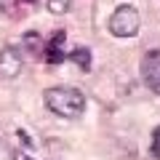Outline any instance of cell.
Wrapping results in <instances>:
<instances>
[{
	"label": "cell",
	"mask_w": 160,
	"mask_h": 160,
	"mask_svg": "<svg viewBox=\"0 0 160 160\" xmlns=\"http://www.w3.org/2000/svg\"><path fill=\"white\" fill-rule=\"evenodd\" d=\"M22 69H24V56H22L19 48L8 46V48L0 51V78L11 80V78H16Z\"/></svg>",
	"instance_id": "3"
},
{
	"label": "cell",
	"mask_w": 160,
	"mask_h": 160,
	"mask_svg": "<svg viewBox=\"0 0 160 160\" xmlns=\"http://www.w3.org/2000/svg\"><path fill=\"white\" fill-rule=\"evenodd\" d=\"M109 32L115 38H133L139 32V11L133 6H118L109 16Z\"/></svg>",
	"instance_id": "2"
},
{
	"label": "cell",
	"mask_w": 160,
	"mask_h": 160,
	"mask_svg": "<svg viewBox=\"0 0 160 160\" xmlns=\"http://www.w3.org/2000/svg\"><path fill=\"white\" fill-rule=\"evenodd\" d=\"M142 78L149 86V91L160 93V51H149L142 59Z\"/></svg>",
	"instance_id": "4"
},
{
	"label": "cell",
	"mask_w": 160,
	"mask_h": 160,
	"mask_svg": "<svg viewBox=\"0 0 160 160\" xmlns=\"http://www.w3.org/2000/svg\"><path fill=\"white\" fill-rule=\"evenodd\" d=\"M149 155H152V158H160V126L152 131V142H149Z\"/></svg>",
	"instance_id": "8"
},
{
	"label": "cell",
	"mask_w": 160,
	"mask_h": 160,
	"mask_svg": "<svg viewBox=\"0 0 160 160\" xmlns=\"http://www.w3.org/2000/svg\"><path fill=\"white\" fill-rule=\"evenodd\" d=\"M24 46H27L29 51H38V48H43V43H40V38L35 32H29L27 38H24Z\"/></svg>",
	"instance_id": "9"
},
{
	"label": "cell",
	"mask_w": 160,
	"mask_h": 160,
	"mask_svg": "<svg viewBox=\"0 0 160 160\" xmlns=\"http://www.w3.org/2000/svg\"><path fill=\"white\" fill-rule=\"evenodd\" d=\"M27 3H32V0H27Z\"/></svg>",
	"instance_id": "11"
},
{
	"label": "cell",
	"mask_w": 160,
	"mask_h": 160,
	"mask_svg": "<svg viewBox=\"0 0 160 160\" xmlns=\"http://www.w3.org/2000/svg\"><path fill=\"white\" fill-rule=\"evenodd\" d=\"M16 160H32V158H27V155H19V158Z\"/></svg>",
	"instance_id": "10"
},
{
	"label": "cell",
	"mask_w": 160,
	"mask_h": 160,
	"mask_svg": "<svg viewBox=\"0 0 160 160\" xmlns=\"http://www.w3.org/2000/svg\"><path fill=\"white\" fill-rule=\"evenodd\" d=\"M46 107L59 118L75 120L86 112V96L78 88H48L46 91Z\"/></svg>",
	"instance_id": "1"
},
{
	"label": "cell",
	"mask_w": 160,
	"mask_h": 160,
	"mask_svg": "<svg viewBox=\"0 0 160 160\" xmlns=\"http://www.w3.org/2000/svg\"><path fill=\"white\" fill-rule=\"evenodd\" d=\"M69 3H72V0H48V11L51 13H67L69 11Z\"/></svg>",
	"instance_id": "7"
},
{
	"label": "cell",
	"mask_w": 160,
	"mask_h": 160,
	"mask_svg": "<svg viewBox=\"0 0 160 160\" xmlns=\"http://www.w3.org/2000/svg\"><path fill=\"white\" fill-rule=\"evenodd\" d=\"M62 43H64V32H53V38L48 40V46L43 48V56H46L48 64H62L64 59H67V56H64Z\"/></svg>",
	"instance_id": "5"
},
{
	"label": "cell",
	"mask_w": 160,
	"mask_h": 160,
	"mask_svg": "<svg viewBox=\"0 0 160 160\" xmlns=\"http://www.w3.org/2000/svg\"><path fill=\"white\" fill-rule=\"evenodd\" d=\"M69 59H72V62L78 64L83 72H88V69H91V51H88L86 46H78L72 53H69Z\"/></svg>",
	"instance_id": "6"
}]
</instances>
